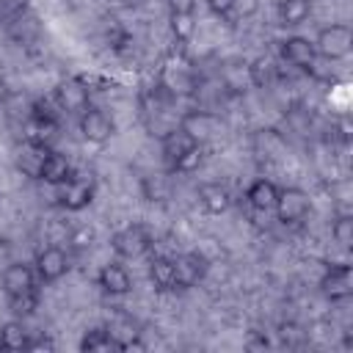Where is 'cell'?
<instances>
[{
  "label": "cell",
  "mask_w": 353,
  "mask_h": 353,
  "mask_svg": "<svg viewBox=\"0 0 353 353\" xmlns=\"http://www.w3.org/2000/svg\"><path fill=\"white\" fill-rule=\"evenodd\" d=\"M174 262V279H176V290H190L196 287L204 273H207V259L199 254V251H185V254H176L171 256Z\"/></svg>",
  "instance_id": "52a82bcc"
},
{
  "label": "cell",
  "mask_w": 353,
  "mask_h": 353,
  "mask_svg": "<svg viewBox=\"0 0 353 353\" xmlns=\"http://www.w3.org/2000/svg\"><path fill=\"white\" fill-rule=\"evenodd\" d=\"M97 287L108 295H127L132 290V279H130V270L121 265V262H108L99 268L97 273Z\"/></svg>",
  "instance_id": "8fae6325"
},
{
  "label": "cell",
  "mask_w": 353,
  "mask_h": 353,
  "mask_svg": "<svg viewBox=\"0 0 353 353\" xmlns=\"http://www.w3.org/2000/svg\"><path fill=\"white\" fill-rule=\"evenodd\" d=\"M72 174H74V171H72L69 157L61 154V152H55V149L47 152V157H44V163H41V168H39V179H44V182H50V185H55V188L63 185Z\"/></svg>",
  "instance_id": "2e32d148"
},
{
  "label": "cell",
  "mask_w": 353,
  "mask_h": 353,
  "mask_svg": "<svg viewBox=\"0 0 353 353\" xmlns=\"http://www.w3.org/2000/svg\"><path fill=\"white\" fill-rule=\"evenodd\" d=\"M149 279H152V287L157 292H171L176 290V279H174V262L171 256L165 254H154L149 259Z\"/></svg>",
  "instance_id": "d6986e66"
},
{
  "label": "cell",
  "mask_w": 353,
  "mask_h": 353,
  "mask_svg": "<svg viewBox=\"0 0 353 353\" xmlns=\"http://www.w3.org/2000/svg\"><path fill=\"white\" fill-rule=\"evenodd\" d=\"M77 124H80V135H83L88 143H105V141H110L113 132H116L110 116H108L105 110L94 108V105H88V108L80 113Z\"/></svg>",
  "instance_id": "ba28073f"
},
{
  "label": "cell",
  "mask_w": 353,
  "mask_h": 353,
  "mask_svg": "<svg viewBox=\"0 0 353 353\" xmlns=\"http://www.w3.org/2000/svg\"><path fill=\"white\" fill-rule=\"evenodd\" d=\"M281 58L298 69H306L312 72L314 61H317V50H314V41H309L306 36H287L281 41Z\"/></svg>",
  "instance_id": "30bf717a"
},
{
  "label": "cell",
  "mask_w": 353,
  "mask_h": 353,
  "mask_svg": "<svg viewBox=\"0 0 353 353\" xmlns=\"http://www.w3.org/2000/svg\"><path fill=\"white\" fill-rule=\"evenodd\" d=\"M55 102H58L61 110L80 116V113L91 105V88H88V83L80 80V77H66V80H61V83L55 85Z\"/></svg>",
  "instance_id": "5b68a950"
},
{
  "label": "cell",
  "mask_w": 353,
  "mask_h": 353,
  "mask_svg": "<svg viewBox=\"0 0 353 353\" xmlns=\"http://www.w3.org/2000/svg\"><path fill=\"white\" fill-rule=\"evenodd\" d=\"M196 146H201V143H196L182 127H174V130L163 132V157H165L168 168H174L176 160H179L182 154H188L190 149H196Z\"/></svg>",
  "instance_id": "9a60e30c"
},
{
  "label": "cell",
  "mask_w": 353,
  "mask_h": 353,
  "mask_svg": "<svg viewBox=\"0 0 353 353\" xmlns=\"http://www.w3.org/2000/svg\"><path fill=\"white\" fill-rule=\"evenodd\" d=\"M80 350L83 353H108V350H119V345H116V339L110 336L108 328H91V331L83 334Z\"/></svg>",
  "instance_id": "7402d4cb"
},
{
  "label": "cell",
  "mask_w": 353,
  "mask_h": 353,
  "mask_svg": "<svg viewBox=\"0 0 353 353\" xmlns=\"http://www.w3.org/2000/svg\"><path fill=\"white\" fill-rule=\"evenodd\" d=\"M320 292L328 301H345L350 295V265H331L320 279Z\"/></svg>",
  "instance_id": "7c38bea8"
},
{
  "label": "cell",
  "mask_w": 353,
  "mask_h": 353,
  "mask_svg": "<svg viewBox=\"0 0 353 353\" xmlns=\"http://www.w3.org/2000/svg\"><path fill=\"white\" fill-rule=\"evenodd\" d=\"M36 281H39L36 279V270L28 262H11L3 270V290H6V295H19L25 290H33Z\"/></svg>",
  "instance_id": "5bb4252c"
},
{
  "label": "cell",
  "mask_w": 353,
  "mask_h": 353,
  "mask_svg": "<svg viewBox=\"0 0 353 353\" xmlns=\"http://www.w3.org/2000/svg\"><path fill=\"white\" fill-rule=\"evenodd\" d=\"M276 196H279V185H273V182L265 179V176L254 179V182L248 185V190H245V201H248L256 212H270V210L276 207Z\"/></svg>",
  "instance_id": "e0dca14e"
},
{
  "label": "cell",
  "mask_w": 353,
  "mask_h": 353,
  "mask_svg": "<svg viewBox=\"0 0 353 353\" xmlns=\"http://www.w3.org/2000/svg\"><path fill=\"white\" fill-rule=\"evenodd\" d=\"M199 201L210 215H221V212L229 210L232 196L221 182H201L199 185Z\"/></svg>",
  "instance_id": "ac0fdd59"
},
{
  "label": "cell",
  "mask_w": 353,
  "mask_h": 353,
  "mask_svg": "<svg viewBox=\"0 0 353 353\" xmlns=\"http://www.w3.org/2000/svg\"><path fill=\"white\" fill-rule=\"evenodd\" d=\"M312 0H279V22L284 28H298L309 19Z\"/></svg>",
  "instance_id": "ffe728a7"
},
{
  "label": "cell",
  "mask_w": 353,
  "mask_h": 353,
  "mask_svg": "<svg viewBox=\"0 0 353 353\" xmlns=\"http://www.w3.org/2000/svg\"><path fill=\"white\" fill-rule=\"evenodd\" d=\"M8 97H11V88H8V83L0 77V108L8 102Z\"/></svg>",
  "instance_id": "8d00e7d4"
},
{
  "label": "cell",
  "mask_w": 353,
  "mask_h": 353,
  "mask_svg": "<svg viewBox=\"0 0 353 353\" xmlns=\"http://www.w3.org/2000/svg\"><path fill=\"white\" fill-rule=\"evenodd\" d=\"M265 347H270L268 336H265V334H259V331H251V334H248V339H245V350H265Z\"/></svg>",
  "instance_id": "1f68e13d"
},
{
  "label": "cell",
  "mask_w": 353,
  "mask_h": 353,
  "mask_svg": "<svg viewBox=\"0 0 353 353\" xmlns=\"http://www.w3.org/2000/svg\"><path fill=\"white\" fill-rule=\"evenodd\" d=\"M171 14H193L196 11V0H168Z\"/></svg>",
  "instance_id": "d6a6232c"
},
{
  "label": "cell",
  "mask_w": 353,
  "mask_h": 353,
  "mask_svg": "<svg viewBox=\"0 0 353 353\" xmlns=\"http://www.w3.org/2000/svg\"><path fill=\"white\" fill-rule=\"evenodd\" d=\"M33 270H36V279H39L41 284H52V281H58V279L66 276V270H69V256H66V251H63L61 245H47V248H41V251L36 254Z\"/></svg>",
  "instance_id": "8992f818"
},
{
  "label": "cell",
  "mask_w": 353,
  "mask_h": 353,
  "mask_svg": "<svg viewBox=\"0 0 353 353\" xmlns=\"http://www.w3.org/2000/svg\"><path fill=\"white\" fill-rule=\"evenodd\" d=\"M47 152H50V146L28 143V141H25V149L19 152L17 165H19L28 176H36V179H39V168H41V163H44V157H47Z\"/></svg>",
  "instance_id": "603a6c76"
},
{
  "label": "cell",
  "mask_w": 353,
  "mask_h": 353,
  "mask_svg": "<svg viewBox=\"0 0 353 353\" xmlns=\"http://www.w3.org/2000/svg\"><path fill=\"white\" fill-rule=\"evenodd\" d=\"M232 11L240 17V19H248L259 11V0H232Z\"/></svg>",
  "instance_id": "4dcf8cb0"
},
{
  "label": "cell",
  "mask_w": 353,
  "mask_h": 353,
  "mask_svg": "<svg viewBox=\"0 0 353 353\" xmlns=\"http://www.w3.org/2000/svg\"><path fill=\"white\" fill-rule=\"evenodd\" d=\"M331 234H334V240H336L342 248H350V245H353V218H350L347 212L336 215L334 223H331Z\"/></svg>",
  "instance_id": "484cf974"
},
{
  "label": "cell",
  "mask_w": 353,
  "mask_h": 353,
  "mask_svg": "<svg viewBox=\"0 0 353 353\" xmlns=\"http://www.w3.org/2000/svg\"><path fill=\"white\" fill-rule=\"evenodd\" d=\"M207 6H210L212 14H218V17H229V14H232V0H207Z\"/></svg>",
  "instance_id": "e575fe53"
},
{
  "label": "cell",
  "mask_w": 353,
  "mask_h": 353,
  "mask_svg": "<svg viewBox=\"0 0 353 353\" xmlns=\"http://www.w3.org/2000/svg\"><path fill=\"white\" fill-rule=\"evenodd\" d=\"M350 47H353V30L345 22H331V25L320 28V33L314 39L317 58H325V61H342V58H347Z\"/></svg>",
  "instance_id": "6da1fadb"
},
{
  "label": "cell",
  "mask_w": 353,
  "mask_h": 353,
  "mask_svg": "<svg viewBox=\"0 0 353 353\" xmlns=\"http://www.w3.org/2000/svg\"><path fill=\"white\" fill-rule=\"evenodd\" d=\"M22 130H25V141H28V143L50 146V141H52L58 124H55V116H52V113H44V110L36 108V110L30 113V119L25 121Z\"/></svg>",
  "instance_id": "4fadbf2b"
},
{
  "label": "cell",
  "mask_w": 353,
  "mask_h": 353,
  "mask_svg": "<svg viewBox=\"0 0 353 353\" xmlns=\"http://www.w3.org/2000/svg\"><path fill=\"white\" fill-rule=\"evenodd\" d=\"M199 165H201V146H196V149H190L188 154H182L171 171H179V174H190V171H196Z\"/></svg>",
  "instance_id": "f1b7e54d"
},
{
  "label": "cell",
  "mask_w": 353,
  "mask_h": 353,
  "mask_svg": "<svg viewBox=\"0 0 353 353\" xmlns=\"http://www.w3.org/2000/svg\"><path fill=\"white\" fill-rule=\"evenodd\" d=\"M279 336H281L284 345H298L301 336H303V331H301L295 323H281V325H279Z\"/></svg>",
  "instance_id": "f546056e"
},
{
  "label": "cell",
  "mask_w": 353,
  "mask_h": 353,
  "mask_svg": "<svg viewBox=\"0 0 353 353\" xmlns=\"http://www.w3.org/2000/svg\"><path fill=\"white\" fill-rule=\"evenodd\" d=\"M248 80L256 85V88H268L270 80H273V61L268 55H259L248 63Z\"/></svg>",
  "instance_id": "d4e9b609"
},
{
  "label": "cell",
  "mask_w": 353,
  "mask_h": 353,
  "mask_svg": "<svg viewBox=\"0 0 353 353\" xmlns=\"http://www.w3.org/2000/svg\"><path fill=\"white\" fill-rule=\"evenodd\" d=\"M110 248L116 251V256L121 259H138L152 248V234L146 232V226L141 223H130L124 229H119L110 237Z\"/></svg>",
  "instance_id": "3957f363"
},
{
  "label": "cell",
  "mask_w": 353,
  "mask_h": 353,
  "mask_svg": "<svg viewBox=\"0 0 353 353\" xmlns=\"http://www.w3.org/2000/svg\"><path fill=\"white\" fill-rule=\"evenodd\" d=\"M41 347L52 350V347H55V342H52L50 336H39V339H30V345H28V350H41Z\"/></svg>",
  "instance_id": "d590c367"
},
{
  "label": "cell",
  "mask_w": 353,
  "mask_h": 353,
  "mask_svg": "<svg viewBox=\"0 0 353 353\" xmlns=\"http://www.w3.org/2000/svg\"><path fill=\"white\" fill-rule=\"evenodd\" d=\"M179 127H182L196 143H204V141H210V138L218 132L221 116H215V113H210V110H190V113H185V116L179 119Z\"/></svg>",
  "instance_id": "9c48e42d"
},
{
  "label": "cell",
  "mask_w": 353,
  "mask_h": 353,
  "mask_svg": "<svg viewBox=\"0 0 353 353\" xmlns=\"http://www.w3.org/2000/svg\"><path fill=\"white\" fill-rule=\"evenodd\" d=\"M30 0H0V22H17L28 11Z\"/></svg>",
  "instance_id": "83f0119b"
},
{
  "label": "cell",
  "mask_w": 353,
  "mask_h": 353,
  "mask_svg": "<svg viewBox=\"0 0 353 353\" xmlns=\"http://www.w3.org/2000/svg\"><path fill=\"white\" fill-rule=\"evenodd\" d=\"M8 309L14 317H30L39 309V290H25L19 295H8Z\"/></svg>",
  "instance_id": "cb8c5ba5"
},
{
  "label": "cell",
  "mask_w": 353,
  "mask_h": 353,
  "mask_svg": "<svg viewBox=\"0 0 353 353\" xmlns=\"http://www.w3.org/2000/svg\"><path fill=\"white\" fill-rule=\"evenodd\" d=\"M91 240H94V232H91V229H80V232H74V234L69 237V243H74L77 248L91 245Z\"/></svg>",
  "instance_id": "836d02e7"
},
{
  "label": "cell",
  "mask_w": 353,
  "mask_h": 353,
  "mask_svg": "<svg viewBox=\"0 0 353 353\" xmlns=\"http://www.w3.org/2000/svg\"><path fill=\"white\" fill-rule=\"evenodd\" d=\"M193 30H196V19L193 14H171V33L176 41H190L193 39Z\"/></svg>",
  "instance_id": "4316f807"
},
{
  "label": "cell",
  "mask_w": 353,
  "mask_h": 353,
  "mask_svg": "<svg viewBox=\"0 0 353 353\" xmlns=\"http://www.w3.org/2000/svg\"><path fill=\"white\" fill-rule=\"evenodd\" d=\"M30 334L22 325V320H8L0 325V347L3 350H28Z\"/></svg>",
  "instance_id": "44dd1931"
},
{
  "label": "cell",
  "mask_w": 353,
  "mask_h": 353,
  "mask_svg": "<svg viewBox=\"0 0 353 353\" xmlns=\"http://www.w3.org/2000/svg\"><path fill=\"white\" fill-rule=\"evenodd\" d=\"M279 223L290 226V223H301L309 212H312V199L303 188H279V196H276V207H273Z\"/></svg>",
  "instance_id": "7a4b0ae2"
},
{
  "label": "cell",
  "mask_w": 353,
  "mask_h": 353,
  "mask_svg": "<svg viewBox=\"0 0 353 353\" xmlns=\"http://www.w3.org/2000/svg\"><path fill=\"white\" fill-rule=\"evenodd\" d=\"M97 196V182L91 176H69L63 185H58V204L69 212L85 210Z\"/></svg>",
  "instance_id": "277c9868"
}]
</instances>
